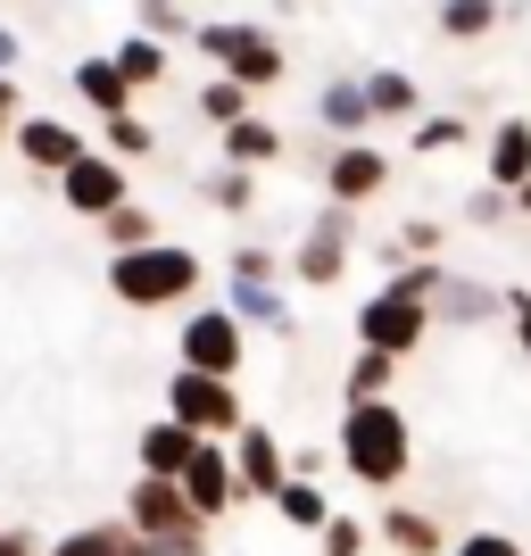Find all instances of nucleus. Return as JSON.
Segmentation results:
<instances>
[{"mask_svg": "<svg viewBox=\"0 0 531 556\" xmlns=\"http://www.w3.org/2000/svg\"><path fill=\"white\" fill-rule=\"evenodd\" d=\"M332 457H341V473L357 490L391 498V490H407V473H416V424H407L399 399H357V407H341Z\"/></svg>", "mask_w": 531, "mask_h": 556, "instance_id": "f257e3e1", "label": "nucleus"}, {"mask_svg": "<svg viewBox=\"0 0 531 556\" xmlns=\"http://www.w3.org/2000/svg\"><path fill=\"white\" fill-rule=\"evenodd\" d=\"M200 282H208V257L191 250V241L109 250V300H125L134 316H159V307H200Z\"/></svg>", "mask_w": 531, "mask_h": 556, "instance_id": "f03ea898", "label": "nucleus"}, {"mask_svg": "<svg viewBox=\"0 0 531 556\" xmlns=\"http://www.w3.org/2000/svg\"><path fill=\"white\" fill-rule=\"evenodd\" d=\"M191 50L208 59V75H232L241 92H275L282 75H291V50H282V34H266L257 17H208L200 34H191Z\"/></svg>", "mask_w": 531, "mask_h": 556, "instance_id": "7ed1b4c3", "label": "nucleus"}, {"mask_svg": "<svg viewBox=\"0 0 531 556\" xmlns=\"http://www.w3.org/2000/svg\"><path fill=\"white\" fill-rule=\"evenodd\" d=\"M166 416L184 424V432H200V441H232V432L250 424V407H241V382L200 374V366H175L166 374Z\"/></svg>", "mask_w": 531, "mask_h": 556, "instance_id": "20e7f679", "label": "nucleus"}, {"mask_svg": "<svg viewBox=\"0 0 531 556\" xmlns=\"http://www.w3.org/2000/svg\"><path fill=\"white\" fill-rule=\"evenodd\" d=\"M432 332H440L432 307L407 300L399 282H374L366 300H357V349H382V357H399V366H407V357H416Z\"/></svg>", "mask_w": 531, "mask_h": 556, "instance_id": "39448f33", "label": "nucleus"}, {"mask_svg": "<svg viewBox=\"0 0 531 556\" xmlns=\"http://www.w3.org/2000/svg\"><path fill=\"white\" fill-rule=\"evenodd\" d=\"M175 357L200 366V374L241 382V366H250V325H232L225 300H200V307H184V325H175Z\"/></svg>", "mask_w": 531, "mask_h": 556, "instance_id": "423d86ee", "label": "nucleus"}, {"mask_svg": "<svg viewBox=\"0 0 531 556\" xmlns=\"http://www.w3.org/2000/svg\"><path fill=\"white\" fill-rule=\"evenodd\" d=\"M349 257H357V208H332V200H324L316 225H307L300 250H291V282H300V291H332V282L349 275Z\"/></svg>", "mask_w": 531, "mask_h": 556, "instance_id": "0eeeda50", "label": "nucleus"}, {"mask_svg": "<svg viewBox=\"0 0 531 556\" xmlns=\"http://www.w3.org/2000/svg\"><path fill=\"white\" fill-rule=\"evenodd\" d=\"M391 175H399V159L382 141H332L324 150V200L332 208H374L391 191Z\"/></svg>", "mask_w": 531, "mask_h": 556, "instance_id": "6e6552de", "label": "nucleus"}, {"mask_svg": "<svg viewBox=\"0 0 531 556\" xmlns=\"http://www.w3.org/2000/svg\"><path fill=\"white\" fill-rule=\"evenodd\" d=\"M59 200H67V216L100 225L109 208H125V200H134V166H116L109 150H84V159L59 175Z\"/></svg>", "mask_w": 531, "mask_h": 556, "instance_id": "1a4fd4ad", "label": "nucleus"}, {"mask_svg": "<svg viewBox=\"0 0 531 556\" xmlns=\"http://www.w3.org/2000/svg\"><path fill=\"white\" fill-rule=\"evenodd\" d=\"M9 150H17L34 175H50V184H59V175L92 150V134H84V125H67V116H50V109H25L17 134H9Z\"/></svg>", "mask_w": 531, "mask_h": 556, "instance_id": "9d476101", "label": "nucleus"}, {"mask_svg": "<svg viewBox=\"0 0 531 556\" xmlns=\"http://www.w3.org/2000/svg\"><path fill=\"white\" fill-rule=\"evenodd\" d=\"M125 523H134L141 540H175V532H200L208 515L184 498V482H166V473H134V490H125Z\"/></svg>", "mask_w": 531, "mask_h": 556, "instance_id": "9b49d317", "label": "nucleus"}, {"mask_svg": "<svg viewBox=\"0 0 531 556\" xmlns=\"http://www.w3.org/2000/svg\"><path fill=\"white\" fill-rule=\"evenodd\" d=\"M232 473H241V498H266V507H275V490L291 482V448H282V432H266V424H241V432H232Z\"/></svg>", "mask_w": 531, "mask_h": 556, "instance_id": "f8f14e48", "label": "nucleus"}, {"mask_svg": "<svg viewBox=\"0 0 531 556\" xmlns=\"http://www.w3.org/2000/svg\"><path fill=\"white\" fill-rule=\"evenodd\" d=\"M175 482H184V498L208 515V523H225L232 507H250V498H241V473H232V448H225V441H200Z\"/></svg>", "mask_w": 531, "mask_h": 556, "instance_id": "ddd939ff", "label": "nucleus"}, {"mask_svg": "<svg viewBox=\"0 0 531 556\" xmlns=\"http://www.w3.org/2000/svg\"><path fill=\"white\" fill-rule=\"evenodd\" d=\"M374 540H382L391 556H448V548H457V540H448V523H440L432 507H416V498H382Z\"/></svg>", "mask_w": 531, "mask_h": 556, "instance_id": "4468645a", "label": "nucleus"}, {"mask_svg": "<svg viewBox=\"0 0 531 556\" xmlns=\"http://www.w3.org/2000/svg\"><path fill=\"white\" fill-rule=\"evenodd\" d=\"M498 316H507V291H498V282H482V275H457V266H448V275H440V291H432V325H498Z\"/></svg>", "mask_w": 531, "mask_h": 556, "instance_id": "2eb2a0df", "label": "nucleus"}, {"mask_svg": "<svg viewBox=\"0 0 531 556\" xmlns=\"http://www.w3.org/2000/svg\"><path fill=\"white\" fill-rule=\"evenodd\" d=\"M216 159H225V166H250V175H266V166L291 159V134H282L266 109H250L241 125H225V134H216Z\"/></svg>", "mask_w": 531, "mask_h": 556, "instance_id": "dca6fc26", "label": "nucleus"}, {"mask_svg": "<svg viewBox=\"0 0 531 556\" xmlns=\"http://www.w3.org/2000/svg\"><path fill=\"white\" fill-rule=\"evenodd\" d=\"M225 307H232V325L266 332V341H291V332H300V307L282 300V282H232L225 275Z\"/></svg>", "mask_w": 531, "mask_h": 556, "instance_id": "f3484780", "label": "nucleus"}, {"mask_svg": "<svg viewBox=\"0 0 531 556\" xmlns=\"http://www.w3.org/2000/svg\"><path fill=\"white\" fill-rule=\"evenodd\" d=\"M316 125H324L332 141H374L366 75H324V92H316Z\"/></svg>", "mask_w": 531, "mask_h": 556, "instance_id": "a211bd4d", "label": "nucleus"}, {"mask_svg": "<svg viewBox=\"0 0 531 556\" xmlns=\"http://www.w3.org/2000/svg\"><path fill=\"white\" fill-rule=\"evenodd\" d=\"M482 184H498V191H523L531 184V116H498V125H490Z\"/></svg>", "mask_w": 531, "mask_h": 556, "instance_id": "6ab92c4d", "label": "nucleus"}, {"mask_svg": "<svg viewBox=\"0 0 531 556\" xmlns=\"http://www.w3.org/2000/svg\"><path fill=\"white\" fill-rule=\"evenodd\" d=\"M191 448H200V432H184L175 416H150L141 441H134V473H166V482H175V473L191 465Z\"/></svg>", "mask_w": 531, "mask_h": 556, "instance_id": "aec40b11", "label": "nucleus"}, {"mask_svg": "<svg viewBox=\"0 0 531 556\" xmlns=\"http://www.w3.org/2000/svg\"><path fill=\"white\" fill-rule=\"evenodd\" d=\"M191 200H200L208 216H250V208H257V175L216 159V166H200V175H191Z\"/></svg>", "mask_w": 531, "mask_h": 556, "instance_id": "412c9836", "label": "nucleus"}, {"mask_svg": "<svg viewBox=\"0 0 531 556\" xmlns=\"http://www.w3.org/2000/svg\"><path fill=\"white\" fill-rule=\"evenodd\" d=\"M366 109H374V125H416L423 116V84L407 67H366Z\"/></svg>", "mask_w": 531, "mask_h": 556, "instance_id": "4be33fe9", "label": "nucleus"}, {"mask_svg": "<svg viewBox=\"0 0 531 556\" xmlns=\"http://www.w3.org/2000/svg\"><path fill=\"white\" fill-rule=\"evenodd\" d=\"M42 556H150V548H141V532L125 523V515H109V523H75V532H59Z\"/></svg>", "mask_w": 531, "mask_h": 556, "instance_id": "5701e85b", "label": "nucleus"}, {"mask_svg": "<svg viewBox=\"0 0 531 556\" xmlns=\"http://www.w3.org/2000/svg\"><path fill=\"white\" fill-rule=\"evenodd\" d=\"M498 25H507V0H432L440 42H490Z\"/></svg>", "mask_w": 531, "mask_h": 556, "instance_id": "b1692460", "label": "nucleus"}, {"mask_svg": "<svg viewBox=\"0 0 531 556\" xmlns=\"http://www.w3.org/2000/svg\"><path fill=\"white\" fill-rule=\"evenodd\" d=\"M67 84H75V100H84L92 116H116V109H134V84L116 75V59H109V50H100V59H75V67H67Z\"/></svg>", "mask_w": 531, "mask_h": 556, "instance_id": "393cba45", "label": "nucleus"}, {"mask_svg": "<svg viewBox=\"0 0 531 556\" xmlns=\"http://www.w3.org/2000/svg\"><path fill=\"white\" fill-rule=\"evenodd\" d=\"M109 59H116V75H125L134 92H159V84H166V67H175V42H159V34H141V25H134V34H125V42H116Z\"/></svg>", "mask_w": 531, "mask_h": 556, "instance_id": "a878e982", "label": "nucleus"}, {"mask_svg": "<svg viewBox=\"0 0 531 556\" xmlns=\"http://www.w3.org/2000/svg\"><path fill=\"white\" fill-rule=\"evenodd\" d=\"M465 141H473V109H423L416 125H407V150H416V159H448Z\"/></svg>", "mask_w": 531, "mask_h": 556, "instance_id": "bb28decb", "label": "nucleus"}, {"mask_svg": "<svg viewBox=\"0 0 531 556\" xmlns=\"http://www.w3.org/2000/svg\"><path fill=\"white\" fill-rule=\"evenodd\" d=\"M92 150H109L116 166H141L150 150H159V134H150V116H141V109H116V116H100Z\"/></svg>", "mask_w": 531, "mask_h": 556, "instance_id": "cd10ccee", "label": "nucleus"}, {"mask_svg": "<svg viewBox=\"0 0 531 556\" xmlns=\"http://www.w3.org/2000/svg\"><path fill=\"white\" fill-rule=\"evenodd\" d=\"M191 109H200V125H208V134H225V125H241V116H250V109H266V100H257V92H241L232 75H200Z\"/></svg>", "mask_w": 531, "mask_h": 556, "instance_id": "c85d7f7f", "label": "nucleus"}, {"mask_svg": "<svg viewBox=\"0 0 531 556\" xmlns=\"http://www.w3.org/2000/svg\"><path fill=\"white\" fill-rule=\"evenodd\" d=\"M357 399H399V357L357 349V357L341 366V407H357Z\"/></svg>", "mask_w": 531, "mask_h": 556, "instance_id": "c756f323", "label": "nucleus"}, {"mask_svg": "<svg viewBox=\"0 0 531 556\" xmlns=\"http://www.w3.org/2000/svg\"><path fill=\"white\" fill-rule=\"evenodd\" d=\"M275 515L291 523V532H324V523H332V490L307 482V473H291V482L275 490Z\"/></svg>", "mask_w": 531, "mask_h": 556, "instance_id": "7c9ffc66", "label": "nucleus"}, {"mask_svg": "<svg viewBox=\"0 0 531 556\" xmlns=\"http://www.w3.org/2000/svg\"><path fill=\"white\" fill-rule=\"evenodd\" d=\"M92 232L109 241V250H141V241H166V232H159V208H150V200H125V208H109Z\"/></svg>", "mask_w": 531, "mask_h": 556, "instance_id": "2f4dec72", "label": "nucleus"}, {"mask_svg": "<svg viewBox=\"0 0 531 556\" xmlns=\"http://www.w3.org/2000/svg\"><path fill=\"white\" fill-rule=\"evenodd\" d=\"M366 548H374V523L349 515V507H332V523L316 532V556H366Z\"/></svg>", "mask_w": 531, "mask_h": 556, "instance_id": "473e14b6", "label": "nucleus"}, {"mask_svg": "<svg viewBox=\"0 0 531 556\" xmlns=\"http://www.w3.org/2000/svg\"><path fill=\"white\" fill-rule=\"evenodd\" d=\"M465 225H473V232H507L515 225V191L473 184V191H465Z\"/></svg>", "mask_w": 531, "mask_h": 556, "instance_id": "72a5a7b5", "label": "nucleus"}, {"mask_svg": "<svg viewBox=\"0 0 531 556\" xmlns=\"http://www.w3.org/2000/svg\"><path fill=\"white\" fill-rule=\"evenodd\" d=\"M225 275H232V282H282V275H291V266H282V257L266 250V241H232Z\"/></svg>", "mask_w": 531, "mask_h": 556, "instance_id": "f704fd0d", "label": "nucleus"}, {"mask_svg": "<svg viewBox=\"0 0 531 556\" xmlns=\"http://www.w3.org/2000/svg\"><path fill=\"white\" fill-rule=\"evenodd\" d=\"M391 250H399V266H407V257H440L448 250V225H440V216H407V225L391 232Z\"/></svg>", "mask_w": 531, "mask_h": 556, "instance_id": "c9c22d12", "label": "nucleus"}, {"mask_svg": "<svg viewBox=\"0 0 531 556\" xmlns=\"http://www.w3.org/2000/svg\"><path fill=\"white\" fill-rule=\"evenodd\" d=\"M134 25H141V34H159V42H191V34H200V25L184 17V0H175V9H134Z\"/></svg>", "mask_w": 531, "mask_h": 556, "instance_id": "e433bc0d", "label": "nucleus"}, {"mask_svg": "<svg viewBox=\"0 0 531 556\" xmlns=\"http://www.w3.org/2000/svg\"><path fill=\"white\" fill-rule=\"evenodd\" d=\"M448 556H531V548H523L515 532H465V540H457Z\"/></svg>", "mask_w": 531, "mask_h": 556, "instance_id": "4c0bfd02", "label": "nucleus"}, {"mask_svg": "<svg viewBox=\"0 0 531 556\" xmlns=\"http://www.w3.org/2000/svg\"><path fill=\"white\" fill-rule=\"evenodd\" d=\"M507 325H515V341H523V357H531V282L507 291Z\"/></svg>", "mask_w": 531, "mask_h": 556, "instance_id": "58836bf2", "label": "nucleus"}, {"mask_svg": "<svg viewBox=\"0 0 531 556\" xmlns=\"http://www.w3.org/2000/svg\"><path fill=\"white\" fill-rule=\"evenodd\" d=\"M17 116H25V84H17V75H0V141L17 134Z\"/></svg>", "mask_w": 531, "mask_h": 556, "instance_id": "ea45409f", "label": "nucleus"}, {"mask_svg": "<svg viewBox=\"0 0 531 556\" xmlns=\"http://www.w3.org/2000/svg\"><path fill=\"white\" fill-rule=\"evenodd\" d=\"M50 540L42 532H25V523H0V556H42Z\"/></svg>", "mask_w": 531, "mask_h": 556, "instance_id": "a19ab883", "label": "nucleus"}, {"mask_svg": "<svg viewBox=\"0 0 531 556\" xmlns=\"http://www.w3.org/2000/svg\"><path fill=\"white\" fill-rule=\"evenodd\" d=\"M17 59H25V34L0 17V75H17Z\"/></svg>", "mask_w": 531, "mask_h": 556, "instance_id": "79ce46f5", "label": "nucleus"}, {"mask_svg": "<svg viewBox=\"0 0 531 556\" xmlns=\"http://www.w3.org/2000/svg\"><path fill=\"white\" fill-rule=\"evenodd\" d=\"M324 465H332L324 448H291V473H307V482H324Z\"/></svg>", "mask_w": 531, "mask_h": 556, "instance_id": "37998d69", "label": "nucleus"}, {"mask_svg": "<svg viewBox=\"0 0 531 556\" xmlns=\"http://www.w3.org/2000/svg\"><path fill=\"white\" fill-rule=\"evenodd\" d=\"M515 225H523V232H531V184H523V191H515Z\"/></svg>", "mask_w": 531, "mask_h": 556, "instance_id": "c03bdc74", "label": "nucleus"}, {"mask_svg": "<svg viewBox=\"0 0 531 556\" xmlns=\"http://www.w3.org/2000/svg\"><path fill=\"white\" fill-rule=\"evenodd\" d=\"M134 9H175V0H134Z\"/></svg>", "mask_w": 531, "mask_h": 556, "instance_id": "a18cd8bd", "label": "nucleus"}]
</instances>
